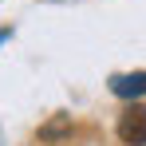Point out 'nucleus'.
Listing matches in <instances>:
<instances>
[{"label": "nucleus", "instance_id": "f257e3e1", "mask_svg": "<svg viewBox=\"0 0 146 146\" xmlns=\"http://www.w3.org/2000/svg\"><path fill=\"white\" fill-rule=\"evenodd\" d=\"M119 138L126 146H142L146 142V107H126L122 111V119H119Z\"/></svg>", "mask_w": 146, "mask_h": 146}, {"label": "nucleus", "instance_id": "f03ea898", "mask_svg": "<svg viewBox=\"0 0 146 146\" xmlns=\"http://www.w3.org/2000/svg\"><path fill=\"white\" fill-rule=\"evenodd\" d=\"M111 91H115L119 99H138V95H146V71L115 75V79H111Z\"/></svg>", "mask_w": 146, "mask_h": 146}]
</instances>
